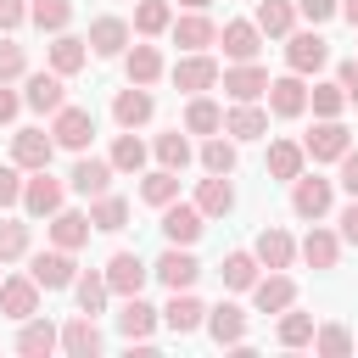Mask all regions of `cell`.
I'll use <instances>...</instances> for the list:
<instances>
[{
  "instance_id": "1",
  "label": "cell",
  "mask_w": 358,
  "mask_h": 358,
  "mask_svg": "<svg viewBox=\"0 0 358 358\" xmlns=\"http://www.w3.org/2000/svg\"><path fill=\"white\" fill-rule=\"evenodd\" d=\"M62 201H67V185L50 179V168H34V179H22V201H17V207H22L28 218H50Z\"/></svg>"
},
{
  "instance_id": "2",
  "label": "cell",
  "mask_w": 358,
  "mask_h": 358,
  "mask_svg": "<svg viewBox=\"0 0 358 358\" xmlns=\"http://www.w3.org/2000/svg\"><path fill=\"white\" fill-rule=\"evenodd\" d=\"M28 274H34L39 291H67V285L78 280V263H73V252L50 246V252H34V257H28Z\"/></svg>"
},
{
  "instance_id": "3",
  "label": "cell",
  "mask_w": 358,
  "mask_h": 358,
  "mask_svg": "<svg viewBox=\"0 0 358 358\" xmlns=\"http://www.w3.org/2000/svg\"><path fill=\"white\" fill-rule=\"evenodd\" d=\"M56 123H50V140L56 145H67V151H84L90 140H95V112L90 106H62V112H50Z\"/></svg>"
},
{
  "instance_id": "4",
  "label": "cell",
  "mask_w": 358,
  "mask_h": 358,
  "mask_svg": "<svg viewBox=\"0 0 358 358\" xmlns=\"http://www.w3.org/2000/svg\"><path fill=\"white\" fill-rule=\"evenodd\" d=\"M201 229H207V218H201V207H196V201L185 207V201L173 196V201L162 207V235H168V246H196V241H201Z\"/></svg>"
},
{
  "instance_id": "5",
  "label": "cell",
  "mask_w": 358,
  "mask_h": 358,
  "mask_svg": "<svg viewBox=\"0 0 358 358\" xmlns=\"http://www.w3.org/2000/svg\"><path fill=\"white\" fill-rule=\"evenodd\" d=\"M101 274H106L112 296H134V291H145V280H151V263H140V252H112Z\"/></svg>"
},
{
  "instance_id": "6",
  "label": "cell",
  "mask_w": 358,
  "mask_h": 358,
  "mask_svg": "<svg viewBox=\"0 0 358 358\" xmlns=\"http://www.w3.org/2000/svg\"><path fill=\"white\" fill-rule=\"evenodd\" d=\"M117 330H123L129 347H151V336H157V308H151L140 291L123 296V308H117Z\"/></svg>"
},
{
  "instance_id": "7",
  "label": "cell",
  "mask_w": 358,
  "mask_h": 358,
  "mask_svg": "<svg viewBox=\"0 0 358 358\" xmlns=\"http://www.w3.org/2000/svg\"><path fill=\"white\" fill-rule=\"evenodd\" d=\"M285 62H291V73L308 78V73H319V67L330 62V39L313 34V28H308V34H285Z\"/></svg>"
},
{
  "instance_id": "8",
  "label": "cell",
  "mask_w": 358,
  "mask_h": 358,
  "mask_svg": "<svg viewBox=\"0 0 358 358\" xmlns=\"http://www.w3.org/2000/svg\"><path fill=\"white\" fill-rule=\"evenodd\" d=\"M330 179H319V173H296L291 179V213L296 218H324L330 213Z\"/></svg>"
},
{
  "instance_id": "9",
  "label": "cell",
  "mask_w": 358,
  "mask_h": 358,
  "mask_svg": "<svg viewBox=\"0 0 358 358\" xmlns=\"http://www.w3.org/2000/svg\"><path fill=\"white\" fill-rule=\"evenodd\" d=\"M151 274H157L168 291H190V285L201 280V263L190 257V246H168V252L151 263Z\"/></svg>"
},
{
  "instance_id": "10",
  "label": "cell",
  "mask_w": 358,
  "mask_h": 358,
  "mask_svg": "<svg viewBox=\"0 0 358 358\" xmlns=\"http://www.w3.org/2000/svg\"><path fill=\"white\" fill-rule=\"evenodd\" d=\"M50 157H56V140H50L45 129H17V134H11V162H17L22 173L50 168Z\"/></svg>"
},
{
  "instance_id": "11",
  "label": "cell",
  "mask_w": 358,
  "mask_h": 358,
  "mask_svg": "<svg viewBox=\"0 0 358 358\" xmlns=\"http://www.w3.org/2000/svg\"><path fill=\"white\" fill-rule=\"evenodd\" d=\"M252 302H257V313H285L296 302V280L285 268H268L263 280H252Z\"/></svg>"
},
{
  "instance_id": "12",
  "label": "cell",
  "mask_w": 358,
  "mask_h": 358,
  "mask_svg": "<svg viewBox=\"0 0 358 358\" xmlns=\"http://www.w3.org/2000/svg\"><path fill=\"white\" fill-rule=\"evenodd\" d=\"M0 313L17 319V324L39 313V285H34V274H11V280H0Z\"/></svg>"
},
{
  "instance_id": "13",
  "label": "cell",
  "mask_w": 358,
  "mask_h": 358,
  "mask_svg": "<svg viewBox=\"0 0 358 358\" xmlns=\"http://www.w3.org/2000/svg\"><path fill=\"white\" fill-rule=\"evenodd\" d=\"M268 112L274 117H302L308 112V84H302V73H285V78H268Z\"/></svg>"
},
{
  "instance_id": "14",
  "label": "cell",
  "mask_w": 358,
  "mask_h": 358,
  "mask_svg": "<svg viewBox=\"0 0 358 358\" xmlns=\"http://www.w3.org/2000/svg\"><path fill=\"white\" fill-rule=\"evenodd\" d=\"M347 145H352V134H347V123H341V117H319V129L302 140V151H308L313 162H336Z\"/></svg>"
},
{
  "instance_id": "15",
  "label": "cell",
  "mask_w": 358,
  "mask_h": 358,
  "mask_svg": "<svg viewBox=\"0 0 358 358\" xmlns=\"http://www.w3.org/2000/svg\"><path fill=\"white\" fill-rule=\"evenodd\" d=\"M168 34H173V45H179V50H207V45L218 39V22H213L207 11H185V17H173V22H168Z\"/></svg>"
},
{
  "instance_id": "16",
  "label": "cell",
  "mask_w": 358,
  "mask_h": 358,
  "mask_svg": "<svg viewBox=\"0 0 358 358\" xmlns=\"http://www.w3.org/2000/svg\"><path fill=\"white\" fill-rule=\"evenodd\" d=\"M173 84H179L185 95H201V90L218 84V62H213L207 50H190L185 62H173Z\"/></svg>"
},
{
  "instance_id": "17",
  "label": "cell",
  "mask_w": 358,
  "mask_h": 358,
  "mask_svg": "<svg viewBox=\"0 0 358 358\" xmlns=\"http://www.w3.org/2000/svg\"><path fill=\"white\" fill-rule=\"evenodd\" d=\"M213 45H224V56H229V62H257L263 34H257V22H224Z\"/></svg>"
},
{
  "instance_id": "18",
  "label": "cell",
  "mask_w": 358,
  "mask_h": 358,
  "mask_svg": "<svg viewBox=\"0 0 358 358\" xmlns=\"http://www.w3.org/2000/svg\"><path fill=\"white\" fill-rule=\"evenodd\" d=\"M218 78H224V95H229V101H257V95L268 90V73H263L257 62H235V67H224Z\"/></svg>"
},
{
  "instance_id": "19",
  "label": "cell",
  "mask_w": 358,
  "mask_h": 358,
  "mask_svg": "<svg viewBox=\"0 0 358 358\" xmlns=\"http://www.w3.org/2000/svg\"><path fill=\"white\" fill-rule=\"evenodd\" d=\"M22 106H34V112H62V106H67V84H62V73H28Z\"/></svg>"
},
{
  "instance_id": "20",
  "label": "cell",
  "mask_w": 358,
  "mask_h": 358,
  "mask_svg": "<svg viewBox=\"0 0 358 358\" xmlns=\"http://www.w3.org/2000/svg\"><path fill=\"white\" fill-rule=\"evenodd\" d=\"M224 134H229V140H263V134H268V112H263L257 101H235V106L224 112Z\"/></svg>"
},
{
  "instance_id": "21",
  "label": "cell",
  "mask_w": 358,
  "mask_h": 358,
  "mask_svg": "<svg viewBox=\"0 0 358 358\" xmlns=\"http://www.w3.org/2000/svg\"><path fill=\"white\" fill-rule=\"evenodd\" d=\"M296 252H302V263H308V268H336V257H341V235H336V229H324V224L313 218V229L302 235V246H296Z\"/></svg>"
},
{
  "instance_id": "22",
  "label": "cell",
  "mask_w": 358,
  "mask_h": 358,
  "mask_svg": "<svg viewBox=\"0 0 358 358\" xmlns=\"http://www.w3.org/2000/svg\"><path fill=\"white\" fill-rule=\"evenodd\" d=\"M157 319H162L173 336H190V330H201V324H207V308H201L190 291H173V296H168V308H162Z\"/></svg>"
},
{
  "instance_id": "23",
  "label": "cell",
  "mask_w": 358,
  "mask_h": 358,
  "mask_svg": "<svg viewBox=\"0 0 358 358\" xmlns=\"http://www.w3.org/2000/svg\"><path fill=\"white\" fill-rule=\"evenodd\" d=\"M56 347H62V330H56L50 319H39V313L22 319V330H17V352H22V358H50Z\"/></svg>"
},
{
  "instance_id": "24",
  "label": "cell",
  "mask_w": 358,
  "mask_h": 358,
  "mask_svg": "<svg viewBox=\"0 0 358 358\" xmlns=\"http://www.w3.org/2000/svg\"><path fill=\"white\" fill-rule=\"evenodd\" d=\"M106 341H101V330H95V313H78V319H67L62 324V352L67 358H95Z\"/></svg>"
},
{
  "instance_id": "25",
  "label": "cell",
  "mask_w": 358,
  "mask_h": 358,
  "mask_svg": "<svg viewBox=\"0 0 358 358\" xmlns=\"http://www.w3.org/2000/svg\"><path fill=\"white\" fill-rule=\"evenodd\" d=\"M151 112H157V101H151V90H145V84H129V90H117V101H112V117H117L123 129L151 123Z\"/></svg>"
},
{
  "instance_id": "26",
  "label": "cell",
  "mask_w": 358,
  "mask_h": 358,
  "mask_svg": "<svg viewBox=\"0 0 358 358\" xmlns=\"http://www.w3.org/2000/svg\"><path fill=\"white\" fill-rule=\"evenodd\" d=\"M67 185H73L78 196H106V190H112V162H106V157H78L73 173H67Z\"/></svg>"
},
{
  "instance_id": "27",
  "label": "cell",
  "mask_w": 358,
  "mask_h": 358,
  "mask_svg": "<svg viewBox=\"0 0 358 358\" xmlns=\"http://www.w3.org/2000/svg\"><path fill=\"white\" fill-rule=\"evenodd\" d=\"M84 45H90L95 56H123V50H129V22H123V17H95Z\"/></svg>"
},
{
  "instance_id": "28",
  "label": "cell",
  "mask_w": 358,
  "mask_h": 358,
  "mask_svg": "<svg viewBox=\"0 0 358 358\" xmlns=\"http://www.w3.org/2000/svg\"><path fill=\"white\" fill-rule=\"evenodd\" d=\"M50 241H56L62 252H78V246L90 241V213H73V207H56V213H50Z\"/></svg>"
},
{
  "instance_id": "29",
  "label": "cell",
  "mask_w": 358,
  "mask_h": 358,
  "mask_svg": "<svg viewBox=\"0 0 358 358\" xmlns=\"http://www.w3.org/2000/svg\"><path fill=\"white\" fill-rule=\"evenodd\" d=\"M207 330H213L218 347H241L246 341V313L235 302H218V308H207Z\"/></svg>"
},
{
  "instance_id": "30",
  "label": "cell",
  "mask_w": 358,
  "mask_h": 358,
  "mask_svg": "<svg viewBox=\"0 0 358 358\" xmlns=\"http://www.w3.org/2000/svg\"><path fill=\"white\" fill-rule=\"evenodd\" d=\"M252 257H257L263 268H291V257H296V241H291L285 229H274V224H268V229L257 235V246H252Z\"/></svg>"
},
{
  "instance_id": "31",
  "label": "cell",
  "mask_w": 358,
  "mask_h": 358,
  "mask_svg": "<svg viewBox=\"0 0 358 358\" xmlns=\"http://www.w3.org/2000/svg\"><path fill=\"white\" fill-rule=\"evenodd\" d=\"M196 207H201V218H224V213L235 207V185H229V173H213V179H201V190H196Z\"/></svg>"
},
{
  "instance_id": "32",
  "label": "cell",
  "mask_w": 358,
  "mask_h": 358,
  "mask_svg": "<svg viewBox=\"0 0 358 358\" xmlns=\"http://www.w3.org/2000/svg\"><path fill=\"white\" fill-rule=\"evenodd\" d=\"M252 22H257L263 39H268V34L285 39V34L296 28V6H291V0H257V17H252Z\"/></svg>"
},
{
  "instance_id": "33",
  "label": "cell",
  "mask_w": 358,
  "mask_h": 358,
  "mask_svg": "<svg viewBox=\"0 0 358 358\" xmlns=\"http://www.w3.org/2000/svg\"><path fill=\"white\" fill-rule=\"evenodd\" d=\"M123 224H129V201H123V196H112V190H106V196H90V229L117 235Z\"/></svg>"
},
{
  "instance_id": "34",
  "label": "cell",
  "mask_w": 358,
  "mask_h": 358,
  "mask_svg": "<svg viewBox=\"0 0 358 358\" xmlns=\"http://www.w3.org/2000/svg\"><path fill=\"white\" fill-rule=\"evenodd\" d=\"M123 67H129V84H157L162 78V50L157 45H134V50H123Z\"/></svg>"
},
{
  "instance_id": "35",
  "label": "cell",
  "mask_w": 358,
  "mask_h": 358,
  "mask_svg": "<svg viewBox=\"0 0 358 358\" xmlns=\"http://www.w3.org/2000/svg\"><path fill=\"white\" fill-rule=\"evenodd\" d=\"M218 129H224V106L207 101V95H190V106H185V134H218Z\"/></svg>"
},
{
  "instance_id": "36",
  "label": "cell",
  "mask_w": 358,
  "mask_h": 358,
  "mask_svg": "<svg viewBox=\"0 0 358 358\" xmlns=\"http://www.w3.org/2000/svg\"><path fill=\"white\" fill-rule=\"evenodd\" d=\"M106 162H112V173H140V168H145V140H140L134 129H129V134H117Z\"/></svg>"
},
{
  "instance_id": "37",
  "label": "cell",
  "mask_w": 358,
  "mask_h": 358,
  "mask_svg": "<svg viewBox=\"0 0 358 358\" xmlns=\"http://www.w3.org/2000/svg\"><path fill=\"white\" fill-rule=\"evenodd\" d=\"M302 162H308V151H302L296 140H274V145H268V179H296Z\"/></svg>"
},
{
  "instance_id": "38",
  "label": "cell",
  "mask_w": 358,
  "mask_h": 358,
  "mask_svg": "<svg viewBox=\"0 0 358 358\" xmlns=\"http://www.w3.org/2000/svg\"><path fill=\"white\" fill-rule=\"evenodd\" d=\"M84 56H90V50H84V39H73V34H56V39H50V73H62V78H67V73H78V67H84Z\"/></svg>"
},
{
  "instance_id": "39",
  "label": "cell",
  "mask_w": 358,
  "mask_h": 358,
  "mask_svg": "<svg viewBox=\"0 0 358 358\" xmlns=\"http://www.w3.org/2000/svg\"><path fill=\"white\" fill-rule=\"evenodd\" d=\"M257 268H263V263H257L252 252H229V257L218 263V274H224V285H229V291H252Z\"/></svg>"
},
{
  "instance_id": "40",
  "label": "cell",
  "mask_w": 358,
  "mask_h": 358,
  "mask_svg": "<svg viewBox=\"0 0 358 358\" xmlns=\"http://www.w3.org/2000/svg\"><path fill=\"white\" fill-rule=\"evenodd\" d=\"M190 157H196V151H190V140H185L179 129H168V134H157V162H162V168H173V173H185V168H190Z\"/></svg>"
},
{
  "instance_id": "41",
  "label": "cell",
  "mask_w": 358,
  "mask_h": 358,
  "mask_svg": "<svg viewBox=\"0 0 358 358\" xmlns=\"http://www.w3.org/2000/svg\"><path fill=\"white\" fill-rule=\"evenodd\" d=\"M274 336H280V347H308L313 341V313H296V302H291L280 313V330Z\"/></svg>"
},
{
  "instance_id": "42",
  "label": "cell",
  "mask_w": 358,
  "mask_h": 358,
  "mask_svg": "<svg viewBox=\"0 0 358 358\" xmlns=\"http://www.w3.org/2000/svg\"><path fill=\"white\" fill-rule=\"evenodd\" d=\"M313 352H324V358H347L352 352V330L347 324H313V341H308Z\"/></svg>"
},
{
  "instance_id": "43",
  "label": "cell",
  "mask_w": 358,
  "mask_h": 358,
  "mask_svg": "<svg viewBox=\"0 0 358 358\" xmlns=\"http://www.w3.org/2000/svg\"><path fill=\"white\" fill-rule=\"evenodd\" d=\"M168 22H173V6L168 0H140L134 6V34H168Z\"/></svg>"
},
{
  "instance_id": "44",
  "label": "cell",
  "mask_w": 358,
  "mask_h": 358,
  "mask_svg": "<svg viewBox=\"0 0 358 358\" xmlns=\"http://www.w3.org/2000/svg\"><path fill=\"white\" fill-rule=\"evenodd\" d=\"M28 17H34V28L62 34V28L73 22V0H34V6H28Z\"/></svg>"
},
{
  "instance_id": "45",
  "label": "cell",
  "mask_w": 358,
  "mask_h": 358,
  "mask_svg": "<svg viewBox=\"0 0 358 358\" xmlns=\"http://www.w3.org/2000/svg\"><path fill=\"white\" fill-rule=\"evenodd\" d=\"M140 196H145L151 207H168V201L179 196V173H173V168H157V173H145V179H140Z\"/></svg>"
},
{
  "instance_id": "46",
  "label": "cell",
  "mask_w": 358,
  "mask_h": 358,
  "mask_svg": "<svg viewBox=\"0 0 358 358\" xmlns=\"http://www.w3.org/2000/svg\"><path fill=\"white\" fill-rule=\"evenodd\" d=\"M73 291H78V313H101V308H106V296H112L106 274H78V280H73Z\"/></svg>"
},
{
  "instance_id": "47",
  "label": "cell",
  "mask_w": 358,
  "mask_h": 358,
  "mask_svg": "<svg viewBox=\"0 0 358 358\" xmlns=\"http://www.w3.org/2000/svg\"><path fill=\"white\" fill-rule=\"evenodd\" d=\"M201 168H207V173H235V140L213 134V140L201 145Z\"/></svg>"
},
{
  "instance_id": "48",
  "label": "cell",
  "mask_w": 358,
  "mask_h": 358,
  "mask_svg": "<svg viewBox=\"0 0 358 358\" xmlns=\"http://www.w3.org/2000/svg\"><path fill=\"white\" fill-rule=\"evenodd\" d=\"M308 106H313L319 117H341L347 95H341V84H313V90H308Z\"/></svg>"
},
{
  "instance_id": "49",
  "label": "cell",
  "mask_w": 358,
  "mask_h": 358,
  "mask_svg": "<svg viewBox=\"0 0 358 358\" xmlns=\"http://www.w3.org/2000/svg\"><path fill=\"white\" fill-rule=\"evenodd\" d=\"M17 257H28V224H0V263H17Z\"/></svg>"
},
{
  "instance_id": "50",
  "label": "cell",
  "mask_w": 358,
  "mask_h": 358,
  "mask_svg": "<svg viewBox=\"0 0 358 358\" xmlns=\"http://www.w3.org/2000/svg\"><path fill=\"white\" fill-rule=\"evenodd\" d=\"M22 73H28V56H22V45L0 34V84H11V78H22Z\"/></svg>"
},
{
  "instance_id": "51",
  "label": "cell",
  "mask_w": 358,
  "mask_h": 358,
  "mask_svg": "<svg viewBox=\"0 0 358 358\" xmlns=\"http://www.w3.org/2000/svg\"><path fill=\"white\" fill-rule=\"evenodd\" d=\"M17 201H22V168L0 162V207H17Z\"/></svg>"
},
{
  "instance_id": "52",
  "label": "cell",
  "mask_w": 358,
  "mask_h": 358,
  "mask_svg": "<svg viewBox=\"0 0 358 358\" xmlns=\"http://www.w3.org/2000/svg\"><path fill=\"white\" fill-rule=\"evenodd\" d=\"M291 6H296V17H308L313 28H319V22H330V17L341 11V0H291Z\"/></svg>"
},
{
  "instance_id": "53",
  "label": "cell",
  "mask_w": 358,
  "mask_h": 358,
  "mask_svg": "<svg viewBox=\"0 0 358 358\" xmlns=\"http://www.w3.org/2000/svg\"><path fill=\"white\" fill-rule=\"evenodd\" d=\"M336 84H341V95L358 106V56H347V62L336 67Z\"/></svg>"
},
{
  "instance_id": "54",
  "label": "cell",
  "mask_w": 358,
  "mask_h": 358,
  "mask_svg": "<svg viewBox=\"0 0 358 358\" xmlns=\"http://www.w3.org/2000/svg\"><path fill=\"white\" fill-rule=\"evenodd\" d=\"M336 162H341V190H347V196H358V145H347Z\"/></svg>"
},
{
  "instance_id": "55",
  "label": "cell",
  "mask_w": 358,
  "mask_h": 358,
  "mask_svg": "<svg viewBox=\"0 0 358 358\" xmlns=\"http://www.w3.org/2000/svg\"><path fill=\"white\" fill-rule=\"evenodd\" d=\"M22 17H28V6H22V0H0V34H11Z\"/></svg>"
},
{
  "instance_id": "56",
  "label": "cell",
  "mask_w": 358,
  "mask_h": 358,
  "mask_svg": "<svg viewBox=\"0 0 358 358\" xmlns=\"http://www.w3.org/2000/svg\"><path fill=\"white\" fill-rule=\"evenodd\" d=\"M17 112H22V95H17V90H6V84H0V123H11V117H17Z\"/></svg>"
},
{
  "instance_id": "57",
  "label": "cell",
  "mask_w": 358,
  "mask_h": 358,
  "mask_svg": "<svg viewBox=\"0 0 358 358\" xmlns=\"http://www.w3.org/2000/svg\"><path fill=\"white\" fill-rule=\"evenodd\" d=\"M341 241H347V246H358V196H352V207L341 213Z\"/></svg>"
},
{
  "instance_id": "58",
  "label": "cell",
  "mask_w": 358,
  "mask_h": 358,
  "mask_svg": "<svg viewBox=\"0 0 358 358\" xmlns=\"http://www.w3.org/2000/svg\"><path fill=\"white\" fill-rule=\"evenodd\" d=\"M341 17H347V22L358 28V0H341Z\"/></svg>"
},
{
  "instance_id": "59",
  "label": "cell",
  "mask_w": 358,
  "mask_h": 358,
  "mask_svg": "<svg viewBox=\"0 0 358 358\" xmlns=\"http://www.w3.org/2000/svg\"><path fill=\"white\" fill-rule=\"evenodd\" d=\"M179 6H185V11H207L213 0H179Z\"/></svg>"
}]
</instances>
